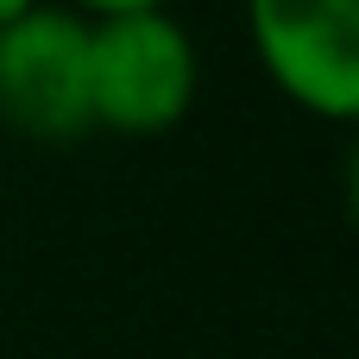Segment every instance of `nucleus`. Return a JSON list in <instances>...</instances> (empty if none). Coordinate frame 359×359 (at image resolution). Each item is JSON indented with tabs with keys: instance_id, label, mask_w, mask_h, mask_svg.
<instances>
[{
	"instance_id": "obj_1",
	"label": "nucleus",
	"mask_w": 359,
	"mask_h": 359,
	"mask_svg": "<svg viewBox=\"0 0 359 359\" xmlns=\"http://www.w3.org/2000/svg\"><path fill=\"white\" fill-rule=\"evenodd\" d=\"M196 44L189 32L139 0L120 6H95L88 13V101H95V126L114 133H170L189 107H196Z\"/></svg>"
},
{
	"instance_id": "obj_2",
	"label": "nucleus",
	"mask_w": 359,
	"mask_h": 359,
	"mask_svg": "<svg viewBox=\"0 0 359 359\" xmlns=\"http://www.w3.org/2000/svg\"><path fill=\"white\" fill-rule=\"evenodd\" d=\"M0 120L32 139L95 133L88 101V13L19 6L0 32Z\"/></svg>"
},
{
	"instance_id": "obj_3",
	"label": "nucleus",
	"mask_w": 359,
	"mask_h": 359,
	"mask_svg": "<svg viewBox=\"0 0 359 359\" xmlns=\"http://www.w3.org/2000/svg\"><path fill=\"white\" fill-rule=\"evenodd\" d=\"M246 32L303 114L359 126V0H259Z\"/></svg>"
},
{
	"instance_id": "obj_4",
	"label": "nucleus",
	"mask_w": 359,
	"mask_h": 359,
	"mask_svg": "<svg viewBox=\"0 0 359 359\" xmlns=\"http://www.w3.org/2000/svg\"><path fill=\"white\" fill-rule=\"evenodd\" d=\"M347 208H353V221H359V145H353V164H347Z\"/></svg>"
},
{
	"instance_id": "obj_5",
	"label": "nucleus",
	"mask_w": 359,
	"mask_h": 359,
	"mask_svg": "<svg viewBox=\"0 0 359 359\" xmlns=\"http://www.w3.org/2000/svg\"><path fill=\"white\" fill-rule=\"evenodd\" d=\"M19 6H25V0H0V32L13 25V13H19Z\"/></svg>"
}]
</instances>
